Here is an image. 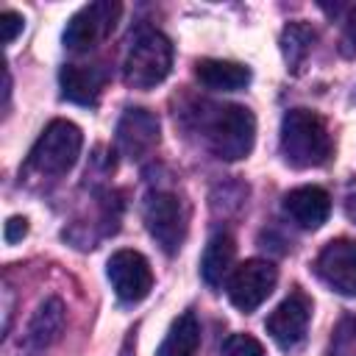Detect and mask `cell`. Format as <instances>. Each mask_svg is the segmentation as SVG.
Listing matches in <instances>:
<instances>
[{
    "label": "cell",
    "instance_id": "obj_1",
    "mask_svg": "<svg viewBox=\"0 0 356 356\" xmlns=\"http://www.w3.org/2000/svg\"><path fill=\"white\" fill-rule=\"evenodd\" d=\"M334 153L325 120L312 108H289L281 120V156L298 170L323 167Z\"/></svg>",
    "mask_w": 356,
    "mask_h": 356
},
{
    "label": "cell",
    "instance_id": "obj_2",
    "mask_svg": "<svg viewBox=\"0 0 356 356\" xmlns=\"http://www.w3.org/2000/svg\"><path fill=\"white\" fill-rule=\"evenodd\" d=\"M203 136L217 159L239 161L253 150L256 117L250 114V108L236 106V103L217 106L214 114H209L203 122Z\"/></svg>",
    "mask_w": 356,
    "mask_h": 356
},
{
    "label": "cell",
    "instance_id": "obj_3",
    "mask_svg": "<svg viewBox=\"0 0 356 356\" xmlns=\"http://www.w3.org/2000/svg\"><path fill=\"white\" fill-rule=\"evenodd\" d=\"M81 145H83V134L75 122L53 120L33 142L28 153V170L44 178H58L75 167L81 156Z\"/></svg>",
    "mask_w": 356,
    "mask_h": 356
},
{
    "label": "cell",
    "instance_id": "obj_4",
    "mask_svg": "<svg viewBox=\"0 0 356 356\" xmlns=\"http://www.w3.org/2000/svg\"><path fill=\"white\" fill-rule=\"evenodd\" d=\"M172 70V44L161 31L145 28L136 33L122 61V81L131 89H153Z\"/></svg>",
    "mask_w": 356,
    "mask_h": 356
},
{
    "label": "cell",
    "instance_id": "obj_5",
    "mask_svg": "<svg viewBox=\"0 0 356 356\" xmlns=\"http://www.w3.org/2000/svg\"><path fill=\"white\" fill-rule=\"evenodd\" d=\"M147 234L161 245L164 253H178L186 239V209L172 192H153L142 206Z\"/></svg>",
    "mask_w": 356,
    "mask_h": 356
},
{
    "label": "cell",
    "instance_id": "obj_6",
    "mask_svg": "<svg viewBox=\"0 0 356 356\" xmlns=\"http://www.w3.org/2000/svg\"><path fill=\"white\" fill-rule=\"evenodd\" d=\"M120 14H122V6L111 0H97V3L83 6L81 11L70 17L64 28V47L72 53H86L97 47L114 31Z\"/></svg>",
    "mask_w": 356,
    "mask_h": 356
},
{
    "label": "cell",
    "instance_id": "obj_7",
    "mask_svg": "<svg viewBox=\"0 0 356 356\" xmlns=\"http://www.w3.org/2000/svg\"><path fill=\"white\" fill-rule=\"evenodd\" d=\"M275 281H278V267L273 261L248 259L228 275V298L239 312L250 314L273 295Z\"/></svg>",
    "mask_w": 356,
    "mask_h": 356
},
{
    "label": "cell",
    "instance_id": "obj_8",
    "mask_svg": "<svg viewBox=\"0 0 356 356\" xmlns=\"http://www.w3.org/2000/svg\"><path fill=\"white\" fill-rule=\"evenodd\" d=\"M114 295L122 303H139L153 289V270L139 250H117L106 264Z\"/></svg>",
    "mask_w": 356,
    "mask_h": 356
},
{
    "label": "cell",
    "instance_id": "obj_9",
    "mask_svg": "<svg viewBox=\"0 0 356 356\" xmlns=\"http://www.w3.org/2000/svg\"><path fill=\"white\" fill-rule=\"evenodd\" d=\"M314 273L334 292L356 298V239H331L314 259Z\"/></svg>",
    "mask_w": 356,
    "mask_h": 356
},
{
    "label": "cell",
    "instance_id": "obj_10",
    "mask_svg": "<svg viewBox=\"0 0 356 356\" xmlns=\"http://www.w3.org/2000/svg\"><path fill=\"white\" fill-rule=\"evenodd\" d=\"M309 320H312V300L295 289L286 300H281L270 317H267V334L275 339V345H281L284 350H292L303 342L306 331H309Z\"/></svg>",
    "mask_w": 356,
    "mask_h": 356
},
{
    "label": "cell",
    "instance_id": "obj_11",
    "mask_svg": "<svg viewBox=\"0 0 356 356\" xmlns=\"http://www.w3.org/2000/svg\"><path fill=\"white\" fill-rule=\"evenodd\" d=\"M159 117L147 108H125V114L117 122V145L122 156L142 159L159 145Z\"/></svg>",
    "mask_w": 356,
    "mask_h": 356
},
{
    "label": "cell",
    "instance_id": "obj_12",
    "mask_svg": "<svg viewBox=\"0 0 356 356\" xmlns=\"http://www.w3.org/2000/svg\"><path fill=\"white\" fill-rule=\"evenodd\" d=\"M61 81V97L78 106H95L106 81H108V70L106 64H67L58 75Z\"/></svg>",
    "mask_w": 356,
    "mask_h": 356
},
{
    "label": "cell",
    "instance_id": "obj_13",
    "mask_svg": "<svg viewBox=\"0 0 356 356\" xmlns=\"http://www.w3.org/2000/svg\"><path fill=\"white\" fill-rule=\"evenodd\" d=\"M284 211L298 228H320L331 214V195L323 186H298L284 195Z\"/></svg>",
    "mask_w": 356,
    "mask_h": 356
},
{
    "label": "cell",
    "instance_id": "obj_14",
    "mask_svg": "<svg viewBox=\"0 0 356 356\" xmlns=\"http://www.w3.org/2000/svg\"><path fill=\"white\" fill-rule=\"evenodd\" d=\"M195 78L217 92H236L250 83V70L239 61H225V58H200L195 64Z\"/></svg>",
    "mask_w": 356,
    "mask_h": 356
},
{
    "label": "cell",
    "instance_id": "obj_15",
    "mask_svg": "<svg viewBox=\"0 0 356 356\" xmlns=\"http://www.w3.org/2000/svg\"><path fill=\"white\" fill-rule=\"evenodd\" d=\"M234 256H236V242L231 234H214L209 239L203 259H200V275L211 289L222 286V281L231 275Z\"/></svg>",
    "mask_w": 356,
    "mask_h": 356
},
{
    "label": "cell",
    "instance_id": "obj_16",
    "mask_svg": "<svg viewBox=\"0 0 356 356\" xmlns=\"http://www.w3.org/2000/svg\"><path fill=\"white\" fill-rule=\"evenodd\" d=\"M61 331H64V303L58 298H44L28 323L25 339L31 348H47L61 337Z\"/></svg>",
    "mask_w": 356,
    "mask_h": 356
},
{
    "label": "cell",
    "instance_id": "obj_17",
    "mask_svg": "<svg viewBox=\"0 0 356 356\" xmlns=\"http://www.w3.org/2000/svg\"><path fill=\"white\" fill-rule=\"evenodd\" d=\"M200 350V323L192 312H184L161 339L156 356H197Z\"/></svg>",
    "mask_w": 356,
    "mask_h": 356
},
{
    "label": "cell",
    "instance_id": "obj_18",
    "mask_svg": "<svg viewBox=\"0 0 356 356\" xmlns=\"http://www.w3.org/2000/svg\"><path fill=\"white\" fill-rule=\"evenodd\" d=\"M312 42H314V28L306 22H289L281 33V53L286 61V70L298 72L303 67V61L312 53Z\"/></svg>",
    "mask_w": 356,
    "mask_h": 356
},
{
    "label": "cell",
    "instance_id": "obj_19",
    "mask_svg": "<svg viewBox=\"0 0 356 356\" xmlns=\"http://www.w3.org/2000/svg\"><path fill=\"white\" fill-rule=\"evenodd\" d=\"M220 356H267V353H264V345L256 337H250V334H231L222 342Z\"/></svg>",
    "mask_w": 356,
    "mask_h": 356
},
{
    "label": "cell",
    "instance_id": "obj_20",
    "mask_svg": "<svg viewBox=\"0 0 356 356\" xmlns=\"http://www.w3.org/2000/svg\"><path fill=\"white\" fill-rule=\"evenodd\" d=\"M331 356H356V320L345 317L331 339Z\"/></svg>",
    "mask_w": 356,
    "mask_h": 356
},
{
    "label": "cell",
    "instance_id": "obj_21",
    "mask_svg": "<svg viewBox=\"0 0 356 356\" xmlns=\"http://www.w3.org/2000/svg\"><path fill=\"white\" fill-rule=\"evenodd\" d=\"M22 28H25V19H22L19 11L6 8V11L0 14V39H3V44H11V42L22 33Z\"/></svg>",
    "mask_w": 356,
    "mask_h": 356
},
{
    "label": "cell",
    "instance_id": "obj_22",
    "mask_svg": "<svg viewBox=\"0 0 356 356\" xmlns=\"http://www.w3.org/2000/svg\"><path fill=\"white\" fill-rule=\"evenodd\" d=\"M25 234H28V220H25V217H8V220H6V228H3V239H6L8 245L19 242Z\"/></svg>",
    "mask_w": 356,
    "mask_h": 356
},
{
    "label": "cell",
    "instance_id": "obj_23",
    "mask_svg": "<svg viewBox=\"0 0 356 356\" xmlns=\"http://www.w3.org/2000/svg\"><path fill=\"white\" fill-rule=\"evenodd\" d=\"M342 44H345V53H353V50H356V6L350 8V17H348V25H345Z\"/></svg>",
    "mask_w": 356,
    "mask_h": 356
},
{
    "label": "cell",
    "instance_id": "obj_24",
    "mask_svg": "<svg viewBox=\"0 0 356 356\" xmlns=\"http://www.w3.org/2000/svg\"><path fill=\"white\" fill-rule=\"evenodd\" d=\"M348 214H350V220H356V189L348 197Z\"/></svg>",
    "mask_w": 356,
    "mask_h": 356
}]
</instances>
